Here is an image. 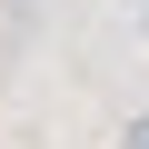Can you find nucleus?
Returning a JSON list of instances; mask_svg holds the SVG:
<instances>
[{"label":"nucleus","mask_w":149,"mask_h":149,"mask_svg":"<svg viewBox=\"0 0 149 149\" xmlns=\"http://www.w3.org/2000/svg\"><path fill=\"white\" fill-rule=\"evenodd\" d=\"M119 149H149V109H139V119H119Z\"/></svg>","instance_id":"nucleus-1"},{"label":"nucleus","mask_w":149,"mask_h":149,"mask_svg":"<svg viewBox=\"0 0 149 149\" xmlns=\"http://www.w3.org/2000/svg\"><path fill=\"white\" fill-rule=\"evenodd\" d=\"M139 40H149V0H139Z\"/></svg>","instance_id":"nucleus-2"},{"label":"nucleus","mask_w":149,"mask_h":149,"mask_svg":"<svg viewBox=\"0 0 149 149\" xmlns=\"http://www.w3.org/2000/svg\"><path fill=\"white\" fill-rule=\"evenodd\" d=\"M0 10H30V0H0Z\"/></svg>","instance_id":"nucleus-3"}]
</instances>
